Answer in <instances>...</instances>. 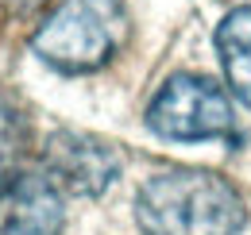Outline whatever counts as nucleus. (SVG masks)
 <instances>
[{"label":"nucleus","instance_id":"0eeeda50","mask_svg":"<svg viewBox=\"0 0 251 235\" xmlns=\"http://www.w3.org/2000/svg\"><path fill=\"white\" fill-rule=\"evenodd\" d=\"M24 147H27V119L8 96H0V185L12 174H20L16 166L24 158Z\"/></svg>","mask_w":251,"mask_h":235},{"label":"nucleus","instance_id":"f03ea898","mask_svg":"<svg viewBox=\"0 0 251 235\" xmlns=\"http://www.w3.org/2000/svg\"><path fill=\"white\" fill-rule=\"evenodd\" d=\"M127 39L120 0H62L35 31V54L58 73H93L116 58Z\"/></svg>","mask_w":251,"mask_h":235},{"label":"nucleus","instance_id":"39448f33","mask_svg":"<svg viewBox=\"0 0 251 235\" xmlns=\"http://www.w3.org/2000/svg\"><path fill=\"white\" fill-rule=\"evenodd\" d=\"M62 193L47 174H12L0 185V235H58Z\"/></svg>","mask_w":251,"mask_h":235},{"label":"nucleus","instance_id":"7ed1b4c3","mask_svg":"<svg viewBox=\"0 0 251 235\" xmlns=\"http://www.w3.org/2000/svg\"><path fill=\"white\" fill-rule=\"evenodd\" d=\"M232 100L228 93L197 73H174L166 77L147 108V127L158 139L174 143H205L232 135Z\"/></svg>","mask_w":251,"mask_h":235},{"label":"nucleus","instance_id":"423d86ee","mask_svg":"<svg viewBox=\"0 0 251 235\" xmlns=\"http://www.w3.org/2000/svg\"><path fill=\"white\" fill-rule=\"evenodd\" d=\"M217 54L232 93L251 108V4L232 8L217 27Z\"/></svg>","mask_w":251,"mask_h":235},{"label":"nucleus","instance_id":"6e6552de","mask_svg":"<svg viewBox=\"0 0 251 235\" xmlns=\"http://www.w3.org/2000/svg\"><path fill=\"white\" fill-rule=\"evenodd\" d=\"M8 4H12L16 12H31V8H39L43 0H8Z\"/></svg>","mask_w":251,"mask_h":235},{"label":"nucleus","instance_id":"20e7f679","mask_svg":"<svg viewBox=\"0 0 251 235\" xmlns=\"http://www.w3.org/2000/svg\"><path fill=\"white\" fill-rule=\"evenodd\" d=\"M43 174L58 185L62 197H100L120 177V154L112 143L85 131H54L43 143Z\"/></svg>","mask_w":251,"mask_h":235},{"label":"nucleus","instance_id":"f257e3e1","mask_svg":"<svg viewBox=\"0 0 251 235\" xmlns=\"http://www.w3.org/2000/svg\"><path fill=\"white\" fill-rule=\"evenodd\" d=\"M135 224L143 235H240L248 208L213 170H166L135 193Z\"/></svg>","mask_w":251,"mask_h":235}]
</instances>
